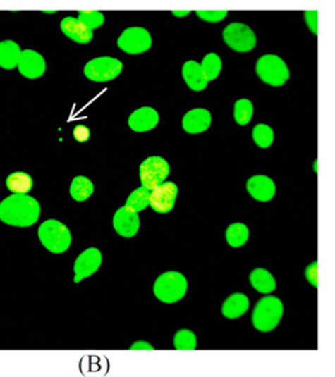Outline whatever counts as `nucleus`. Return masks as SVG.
Instances as JSON below:
<instances>
[{"instance_id":"obj_23","label":"nucleus","mask_w":335,"mask_h":377,"mask_svg":"<svg viewBox=\"0 0 335 377\" xmlns=\"http://www.w3.org/2000/svg\"><path fill=\"white\" fill-rule=\"evenodd\" d=\"M94 193V185L87 177H75L70 186V194L76 202H84Z\"/></svg>"},{"instance_id":"obj_17","label":"nucleus","mask_w":335,"mask_h":377,"mask_svg":"<svg viewBox=\"0 0 335 377\" xmlns=\"http://www.w3.org/2000/svg\"><path fill=\"white\" fill-rule=\"evenodd\" d=\"M60 28L65 36L81 44H89L94 37L92 31L74 17H66L62 20Z\"/></svg>"},{"instance_id":"obj_2","label":"nucleus","mask_w":335,"mask_h":377,"mask_svg":"<svg viewBox=\"0 0 335 377\" xmlns=\"http://www.w3.org/2000/svg\"><path fill=\"white\" fill-rule=\"evenodd\" d=\"M284 311V304L279 298L274 296L264 297L257 302L252 311V326L257 330L271 332L279 326Z\"/></svg>"},{"instance_id":"obj_9","label":"nucleus","mask_w":335,"mask_h":377,"mask_svg":"<svg viewBox=\"0 0 335 377\" xmlns=\"http://www.w3.org/2000/svg\"><path fill=\"white\" fill-rule=\"evenodd\" d=\"M117 44L126 54H140L151 49L152 37L146 29L133 27L122 32Z\"/></svg>"},{"instance_id":"obj_25","label":"nucleus","mask_w":335,"mask_h":377,"mask_svg":"<svg viewBox=\"0 0 335 377\" xmlns=\"http://www.w3.org/2000/svg\"><path fill=\"white\" fill-rule=\"evenodd\" d=\"M150 194H151V192L149 190L145 189L144 187H140L132 192L127 199L125 206L138 214L150 206Z\"/></svg>"},{"instance_id":"obj_16","label":"nucleus","mask_w":335,"mask_h":377,"mask_svg":"<svg viewBox=\"0 0 335 377\" xmlns=\"http://www.w3.org/2000/svg\"><path fill=\"white\" fill-rule=\"evenodd\" d=\"M212 123V116L204 109H195L187 112L183 117V129L189 134H199L207 131Z\"/></svg>"},{"instance_id":"obj_24","label":"nucleus","mask_w":335,"mask_h":377,"mask_svg":"<svg viewBox=\"0 0 335 377\" xmlns=\"http://www.w3.org/2000/svg\"><path fill=\"white\" fill-rule=\"evenodd\" d=\"M250 232L248 227L243 223H233L225 232L227 243L230 247L239 248L248 241Z\"/></svg>"},{"instance_id":"obj_33","label":"nucleus","mask_w":335,"mask_h":377,"mask_svg":"<svg viewBox=\"0 0 335 377\" xmlns=\"http://www.w3.org/2000/svg\"><path fill=\"white\" fill-rule=\"evenodd\" d=\"M305 276H306L307 280L312 286H317V262L314 261L307 267L306 271H305Z\"/></svg>"},{"instance_id":"obj_32","label":"nucleus","mask_w":335,"mask_h":377,"mask_svg":"<svg viewBox=\"0 0 335 377\" xmlns=\"http://www.w3.org/2000/svg\"><path fill=\"white\" fill-rule=\"evenodd\" d=\"M73 137L79 143H86L91 137V131L85 125H78L73 130Z\"/></svg>"},{"instance_id":"obj_14","label":"nucleus","mask_w":335,"mask_h":377,"mask_svg":"<svg viewBox=\"0 0 335 377\" xmlns=\"http://www.w3.org/2000/svg\"><path fill=\"white\" fill-rule=\"evenodd\" d=\"M246 187L252 198L262 203L271 201L276 196V184L269 177L264 175L251 177L247 182Z\"/></svg>"},{"instance_id":"obj_30","label":"nucleus","mask_w":335,"mask_h":377,"mask_svg":"<svg viewBox=\"0 0 335 377\" xmlns=\"http://www.w3.org/2000/svg\"><path fill=\"white\" fill-rule=\"evenodd\" d=\"M174 347L176 350H195L197 347V338L194 332L188 329H182L175 334Z\"/></svg>"},{"instance_id":"obj_4","label":"nucleus","mask_w":335,"mask_h":377,"mask_svg":"<svg viewBox=\"0 0 335 377\" xmlns=\"http://www.w3.org/2000/svg\"><path fill=\"white\" fill-rule=\"evenodd\" d=\"M188 289L186 277L178 271H167L154 282V293L159 301L174 304L184 298Z\"/></svg>"},{"instance_id":"obj_29","label":"nucleus","mask_w":335,"mask_h":377,"mask_svg":"<svg viewBox=\"0 0 335 377\" xmlns=\"http://www.w3.org/2000/svg\"><path fill=\"white\" fill-rule=\"evenodd\" d=\"M78 14L79 21L91 31L99 28L104 23V14L96 10H81Z\"/></svg>"},{"instance_id":"obj_26","label":"nucleus","mask_w":335,"mask_h":377,"mask_svg":"<svg viewBox=\"0 0 335 377\" xmlns=\"http://www.w3.org/2000/svg\"><path fill=\"white\" fill-rule=\"evenodd\" d=\"M202 73L207 82L214 81L221 71V59L216 54H209L202 59L201 64Z\"/></svg>"},{"instance_id":"obj_8","label":"nucleus","mask_w":335,"mask_h":377,"mask_svg":"<svg viewBox=\"0 0 335 377\" xmlns=\"http://www.w3.org/2000/svg\"><path fill=\"white\" fill-rule=\"evenodd\" d=\"M222 36L225 44L235 51L248 52L256 47V35L245 24H229Z\"/></svg>"},{"instance_id":"obj_31","label":"nucleus","mask_w":335,"mask_h":377,"mask_svg":"<svg viewBox=\"0 0 335 377\" xmlns=\"http://www.w3.org/2000/svg\"><path fill=\"white\" fill-rule=\"evenodd\" d=\"M200 19L204 21L209 22V23H217L221 22L227 16L229 12L225 10H202V11L196 12Z\"/></svg>"},{"instance_id":"obj_21","label":"nucleus","mask_w":335,"mask_h":377,"mask_svg":"<svg viewBox=\"0 0 335 377\" xmlns=\"http://www.w3.org/2000/svg\"><path fill=\"white\" fill-rule=\"evenodd\" d=\"M250 282L255 290L261 294H269L276 289V282L267 269L257 268L252 271Z\"/></svg>"},{"instance_id":"obj_36","label":"nucleus","mask_w":335,"mask_h":377,"mask_svg":"<svg viewBox=\"0 0 335 377\" xmlns=\"http://www.w3.org/2000/svg\"><path fill=\"white\" fill-rule=\"evenodd\" d=\"M172 13L175 15L176 17H179V18H182V17H186L187 15H189L191 13V11L190 10H178V11H172Z\"/></svg>"},{"instance_id":"obj_28","label":"nucleus","mask_w":335,"mask_h":377,"mask_svg":"<svg viewBox=\"0 0 335 377\" xmlns=\"http://www.w3.org/2000/svg\"><path fill=\"white\" fill-rule=\"evenodd\" d=\"M252 111H254V107H252V102L249 99H239L234 106L235 121L239 125H242V126L248 124L251 121Z\"/></svg>"},{"instance_id":"obj_13","label":"nucleus","mask_w":335,"mask_h":377,"mask_svg":"<svg viewBox=\"0 0 335 377\" xmlns=\"http://www.w3.org/2000/svg\"><path fill=\"white\" fill-rule=\"evenodd\" d=\"M140 217L137 212L120 207L114 216V227L117 234L124 238H132L138 233L140 229Z\"/></svg>"},{"instance_id":"obj_1","label":"nucleus","mask_w":335,"mask_h":377,"mask_svg":"<svg viewBox=\"0 0 335 377\" xmlns=\"http://www.w3.org/2000/svg\"><path fill=\"white\" fill-rule=\"evenodd\" d=\"M41 206L28 194H12L0 203V221L14 227H30L39 221Z\"/></svg>"},{"instance_id":"obj_27","label":"nucleus","mask_w":335,"mask_h":377,"mask_svg":"<svg viewBox=\"0 0 335 377\" xmlns=\"http://www.w3.org/2000/svg\"><path fill=\"white\" fill-rule=\"evenodd\" d=\"M252 139L257 146L266 149L274 143V134L271 127L266 124H257L252 129Z\"/></svg>"},{"instance_id":"obj_19","label":"nucleus","mask_w":335,"mask_h":377,"mask_svg":"<svg viewBox=\"0 0 335 377\" xmlns=\"http://www.w3.org/2000/svg\"><path fill=\"white\" fill-rule=\"evenodd\" d=\"M250 308V301L246 295L235 293L225 299L222 304V314L229 319H238L244 316Z\"/></svg>"},{"instance_id":"obj_11","label":"nucleus","mask_w":335,"mask_h":377,"mask_svg":"<svg viewBox=\"0 0 335 377\" xmlns=\"http://www.w3.org/2000/svg\"><path fill=\"white\" fill-rule=\"evenodd\" d=\"M102 254L99 249L97 248H89L85 249L83 253L80 254L78 258L74 264V282L79 283L96 273L102 266Z\"/></svg>"},{"instance_id":"obj_5","label":"nucleus","mask_w":335,"mask_h":377,"mask_svg":"<svg viewBox=\"0 0 335 377\" xmlns=\"http://www.w3.org/2000/svg\"><path fill=\"white\" fill-rule=\"evenodd\" d=\"M256 72L264 83L272 87L284 86L290 78L288 67L274 54H267L257 60Z\"/></svg>"},{"instance_id":"obj_22","label":"nucleus","mask_w":335,"mask_h":377,"mask_svg":"<svg viewBox=\"0 0 335 377\" xmlns=\"http://www.w3.org/2000/svg\"><path fill=\"white\" fill-rule=\"evenodd\" d=\"M34 181L29 174L25 172H14L6 179V187L14 194H27L32 189Z\"/></svg>"},{"instance_id":"obj_6","label":"nucleus","mask_w":335,"mask_h":377,"mask_svg":"<svg viewBox=\"0 0 335 377\" xmlns=\"http://www.w3.org/2000/svg\"><path fill=\"white\" fill-rule=\"evenodd\" d=\"M170 173L169 162L161 156H150L140 166L142 187L152 192L164 183Z\"/></svg>"},{"instance_id":"obj_10","label":"nucleus","mask_w":335,"mask_h":377,"mask_svg":"<svg viewBox=\"0 0 335 377\" xmlns=\"http://www.w3.org/2000/svg\"><path fill=\"white\" fill-rule=\"evenodd\" d=\"M178 194V187L173 182H164L152 190L150 194V206L157 214H169L173 209Z\"/></svg>"},{"instance_id":"obj_7","label":"nucleus","mask_w":335,"mask_h":377,"mask_svg":"<svg viewBox=\"0 0 335 377\" xmlns=\"http://www.w3.org/2000/svg\"><path fill=\"white\" fill-rule=\"evenodd\" d=\"M123 69L120 60L112 57H97L85 65L84 74L87 79L97 83L111 81L119 76Z\"/></svg>"},{"instance_id":"obj_18","label":"nucleus","mask_w":335,"mask_h":377,"mask_svg":"<svg viewBox=\"0 0 335 377\" xmlns=\"http://www.w3.org/2000/svg\"><path fill=\"white\" fill-rule=\"evenodd\" d=\"M182 75L190 89L195 92L204 91L209 83L202 73L201 64L194 60L185 62L182 68Z\"/></svg>"},{"instance_id":"obj_3","label":"nucleus","mask_w":335,"mask_h":377,"mask_svg":"<svg viewBox=\"0 0 335 377\" xmlns=\"http://www.w3.org/2000/svg\"><path fill=\"white\" fill-rule=\"evenodd\" d=\"M39 241L52 254H62L69 249L72 242L71 233L66 225L56 219H49L39 226Z\"/></svg>"},{"instance_id":"obj_34","label":"nucleus","mask_w":335,"mask_h":377,"mask_svg":"<svg viewBox=\"0 0 335 377\" xmlns=\"http://www.w3.org/2000/svg\"><path fill=\"white\" fill-rule=\"evenodd\" d=\"M305 20L310 30L315 35L317 34V10H312V11L305 12Z\"/></svg>"},{"instance_id":"obj_15","label":"nucleus","mask_w":335,"mask_h":377,"mask_svg":"<svg viewBox=\"0 0 335 377\" xmlns=\"http://www.w3.org/2000/svg\"><path fill=\"white\" fill-rule=\"evenodd\" d=\"M159 121V113L152 107H142L137 109L129 117L130 128L135 132H147L154 129Z\"/></svg>"},{"instance_id":"obj_12","label":"nucleus","mask_w":335,"mask_h":377,"mask_svg":"<svg viewBox=\"0 0 335 377\" xmlns=\"http://www.w3.org/2000/svg\"><path fill=\"white\" fill-rule=\"evenodd\" d=\"M19 72L25 78L37 79L46 72L47 65L44 57L32 49L21 51L18 65Z\"/></svg>"},{"instance_id":"obj_20","label":"nucleus","mask_w":335,"mask_h":377,"mask_svg":"<svg viewBox=\"0 0 335 377\" xmlns=\"http://www.w3.org/2000/svg\"><path fill=\"white\" fill-rule=\"evenodd\" d=\"M21 49L19 44L13 41L0 42V67L12 70L18 65Z\"/></svg>"},{"instance_id":"obj_35","label":"nucleus","mask_w":335,"mask_h":377,"mask_svg":"<svg viewBox=\"0 0 335 377\" xmlns=\"http://www.w3.org/2000/svg\"><path fill=\"white\" fill-rule=\"evenodd\" d=\"M131 349H154L149 343L147 342H137L133 346L131 347Z\"/></svg>"}]
</instances>
